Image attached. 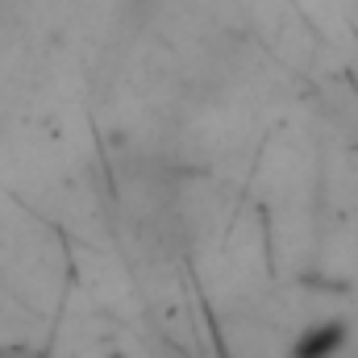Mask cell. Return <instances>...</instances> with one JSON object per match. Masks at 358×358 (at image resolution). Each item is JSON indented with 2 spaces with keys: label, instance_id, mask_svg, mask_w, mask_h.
Segmentation results:
<instances>
[{
  "label": "cell",
  "instance_id": "1",
  "mask_svg": "<svg viewBox=\"0 0 358 358\" xmlns=\"http://www.w3.org/2000/svg\"><path fill=\"white\" fill-rule=\"evenodd\" d=\"M334 342H338V329H321L313 342H304V346H313V350H300V358H321L325 350H334Z\"/></svg>",
  "mask_w": 358,
  "mask_h": 358
}]
</instances>
